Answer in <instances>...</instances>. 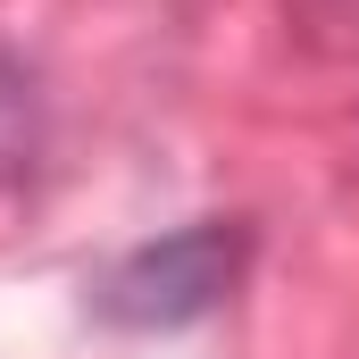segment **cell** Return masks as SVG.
Segmentation results:
<instances>
[{"mask_svg": "<svg viewBox=\"0 0 359 359\" xmlns=\"http://www.w3.org/2000/svg\"><path fill=\"white\" fill-rule=\"evenodd\" d=\"M243 251H251V234L217 226V217L184 226V234H159V243L126 251L100 276V318H117V326H192L234 292Z\"/></svg>", "mask_w": 359, "mask_h": 359, "instance_id": "cell-1", "label": "cell"}, {"mask_svg": "<svg viewBox=\"0 0 359 359\" xmlns=\"http://www.w3.org/2000/svg\"><path fill=\"white\" fill-rule=\"evenodd\" d=\"M34 151V76L0 50V176H17Z\"/></svg>", "mask_w": 359, "mask_h": 359, "instance_id": "cell-2", "label": "cell"}]
</instances>
